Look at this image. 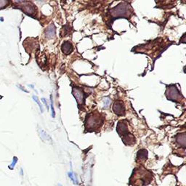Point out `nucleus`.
<instances>
[{
	"mask_svg": "<svg viewBox=\"0 0 186 186\" xmlns=\"http://www.w3.org/2000/svg\"><path fill=\"white\" fill-rule=\"evenodd\" d=\"M104 117L98 112L90 113L87 114L85 119V127L88 132H93L100 129L103 126Z\"/></svg>",
	"mask_w": 186,
	"mask_h": 186,
	"instance_id": "f257e3e1",
	"label": "nucleus"
},
{
	"mask_svg": "<svg viewBox=\"0 0 186 186\" xmlns=\"http://www.w3.org/2000/svg\"><path fill=\"white\" fill-rule=\"evenodd\" d=\"M131 179L132 184H135L136 186L146 185L151 181L152 175L148 171L138 168L134 171Z\"/></svg>",
	"mask_w": 186,
	"mask_h": 186,
	"instance_id": "f03ea898",
	"label": "nucleus"
},
{
	"mask_svg": "<svg viewBox=\"0 0 186 186\" xmlns=\"http://www.w3.org/2000/svg\"><path fill=\"white\" fill-rule=\"evenodd\" d=\"M118 135L122 137V141L126 145H132L136 143L135 137L129 132L127 124L125 120L118 122L116 128Z\"/></svg>",
	"mask_w": 186,
	"mask_h": 186,
	"instance_id": "7ed1b4c3",
	"label": "nucleus"
},
{
	"mask_svg": "<svg viewBox=\"0 0 186 186\" xmlns=\"http://www.w3.org/2000/svg\"><path fill=\"white\" fill-rule=\"evenodd\" d=\"M131 7L124 2L120 3L115 7L112 8L110 11V15L112 17H114V19L127 17L131 15Z\"/></svg>",
	"mask_w": 186,
	"mask_h": 186,
	"instance_id": "20e7f679",
	"label": "nucleus"
},
{
	"mask_svg": "<svg viewBox=\"0 0 186 186\" xmlns=\"http://www.w3.org/2000/svg\"><path fill=\"white\" fill-rule=\"evenodd\" d=\"M165 95L169 100L177 102V103H180L182 100L184 99V97L182 95L180 92L175 84H170V85L167 86Z\"/></svg>",
	"mask_w": 186,
	"mask_h": 186,
	"instance_id": "39448f33",
	"label": "nucleus"
},
{
	"mask_svg": "<svg viewBox=\"0 0 186 186\" xmlns=\"http://www.w3.org/2000/svg\"><path fill=\"white\" fill-rule=\"evenodd\" d=\"M72 94L76 99V102L78 103V106H84L85 104V99L89 94H86L84 89L79 87H74L72 89Z\"/></svg>",
	"mask_w": 186,
	"mask_h": 186,
	"instance_id": "423d86ee",
	"label": "nucleus"
},
{
	"mask_svg": "<svg viewBox=\"0 0 186 186\" xmlns=\"http://www.w3.org/2000/svg\"><path fill=\"white\" fill-rule=\"evenodd\" d=\"M113 111L118 116L125 115V106L122 101L116 100L113 105Z\"/></svg>",
	"mask_w": 186,
	"mask_h": 186,
	"instance_id": "0eeeda50",
	"label": "nucleus"
},
{
	"mask_svg": "<svg viewBox=\"0 0 186 186\" xmlns=\"http://www.w3.org/2000/svg\"><path fill=\"white\" fill-rule=\"evenodd\" d=\"M22 3L23 4L22 10H23L24 13L30 16H33L36 13V8L32 4L28 2H22Z\"/></svg>",
	"mask_w": 186,
	"mask_h": 186,
	"instance_id": "6e6552de",
	"label": "nucleus"
},
{
	"mask_svg": "<svg viewBox=\"0 0 186 186\" xmlns=\"http://www.w3.org/2000/svg\"><path fill=\"white\" fill-rule=\"evenodd\" d=\"M61 50L66 55H69L74 50V47L69 41H65L61 45Z\"/></svg>",
	"mask_w": 186,
	"mask_h": 186,
	"instance_id": "1a4fd4ad",
	"label": "nucleus"
},
{
	"mask_svg": "<svg viewBox=\"0 0 186 186\" xmlns=\"http://www.w3.org/2000/svg\"><path fill=\"white\" fill-rule=\"evenodd\" d=\"M148 158V151L145 149H141L137 152V161L138 162H143Z\"/></svg>",
	"mask_w": 186,
	"mask_h": 186,
	"instance_id": "9d476101",
	"label": "nucleus"
},
{
	"mask_svg": "<svg viewBox=\"0 0 186 186\" xmlns=\"http://www.w3.org/2000/svg\"><path fill=\"white\" fill-rule=\"evenodd\" d=\"M55 26L54 24H51L47 28V29L45 30V35L46 37L48 39H51L52 37H54L55 35Z\"/></svg>",
	"mask_w": 186,
	"mask_h": 186,
	"instance_id": "9b49d317",
	"label": "nucleus"
},
{
	"mask_svg": "<svg viewBox=\"0 0 186 186\" xmlns=\"http://www.w3.org/2000/svg\"><path fill=\"white\" fill-rule=\"evenodd\" d=\"M177 143L183 148H186V133H182L176 136Z\"/></svg>",
	"mask_w": 186,
	"mask_h": 186,
	"instance_id": "f8f14e48",
	"label": "nucleus"
},
{
	"mask_svg": "<svg viewBox=\"0 0 186 186\" xmlns=\"http://www.w3.org/2000/svg\"><path fill=\"white\" fill-rule=\"evenodd\" d=\"M32 98H33V100H34L35 102H36V103H37V104H38L40 110H41V112L43 113V107H42V106H41V103L39 102V98H37L36 96H35V95H33V96H32Z\"/></svg>",
	"mask_w": 186,
	"mask_h": 186,
	"instance_id": "ddd939ff",
	"label": "nucleus"
},
{
	"mask_svg": "<svg viewBox=\"0 0 186 186\" xmlns=\"http://www.w3.org/2000/svg\"><path fill=\"white\" fill-rule=\"evenodd\" d=\"M50 106H51V109H52V118H55V109H54L53 100H52V95H50Z\"/></svg>",
	"mask_w": 186,
	"mask_h": 186,
	"instance_id": "4468645a",
	"label": "nucleus"
},
{
	"mask_svg": "<svg viewBox=\"0 0 186 186\" xmlns=\"http://www.w3.org/2000/svg\"><path fill=\"white\" fill-rule=\"evenodd\" d=\"M9 5V2L8 1H5V0H0V9H3L5 7H7Z\"/></svg>",
	"mask_w": 186,
	"mask_h": 186,
	"instance_id": "2eb2a0df",
	"label": "nucleus"
},
{
	"mask_svg": "<svg viewBox=\"0 0 186 186\" xmlns=\"http://www.w3.org/2000/svg\"><path fill=\"white\" fill-rule=\"evenodd\" d=\"M180 43H184V44H186V33L185 34H183V36L180 38Z\"/></svg>",
	"mask_w": 186,
	"mask_h": 186,
	"instance_id": "dca6fc26",
	"label": "nucleus"
},
{
	"mask_svg": "<svg viewBox=\"0 0 186 186\" xmlns=\"http://www.w3.org/2000/svg\"><path fill=\"white\" fill-rule=\"evenodd\" d=\"M17 158H16V157H14V159H13V164H11L12 168H13V167H14V166L15 165V164H16V162H17Z\"/></svg>",
	"mask_w": 186,
	"mask_h": 186,
	"instance_id": "f3484780",
	"label": "nucleus"
},
{
	"mask_svg": "<svg viewBox=\"0 0 186 186\" xmlns=\"http://www.w3.org/2000/svg\"><path fill=\"white\" fill-rule=\"evenodd\" d=\"M17 87H19V89H21V90H22V91L25 92H26V93H29V91H27L26 90H25V89H24L23 87L21 85H20V84H18V85H17Z\"/></svg>",
	"mask_w": 186,
	"mask_h": 186,
	"instance_id": "a211bd4d",
	"label": "nucleus"
},
{
	"mask_svg": "<svg viewBox=\"0 0 186 186\" xmlns=\"http://www.w3.org/2000/svg\"><path fill=\"white\" fill-rule=\"evenodd\" d=\"M41 100L43 101V103H44V104H45V106H47V108H48V109H49V106H48V102H47V101H46V100H45V98H42V99H41Z\"/></svg>",
	"mask_w": 186,
	"mask_h": 186,
	"instance_id": "6ab92c4d",
	"label": "nucleus"
},
{
	"mask_svg": "<svg viewBox=\"0 0 186 186\" xmlns=\"http://www.w3.org/2000/svg\"><path fill=\"white\" fill-rule=\"evenodd\" d=\"M109 103H110V101H108V104H109ZM106 106H107V103H106Z\"/></svg>",
	"mask_w": 186,
	"mask_h": 186,
	"instance_id": "aec40b11",
	"label": "nucleus"
}]
</instances>
